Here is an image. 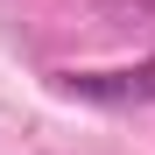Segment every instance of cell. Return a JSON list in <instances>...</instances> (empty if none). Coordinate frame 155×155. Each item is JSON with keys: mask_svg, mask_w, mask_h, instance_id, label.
<instances>
[{"mask_svg": "<svg viewBox=\"0 0 155 155\" xmlns=\"http://www.w3.org/2000/svg\"><path fill=\"white\" fill-rule=\"evenodd\" d=\"M113 21H155V0H99Z\"/></svg>", "mask_w": 155, "mask_h": 155, "instance_id": "2", "label": "cell"}, {"mask_svg": "<svg viewBox=\"0 0 155 155\" xmlns=\"http://www.w3.org/2000/svg\"><path fill=\"white\" fill-rule=\"evenodd\" d=\"M64 92L85 106H155V57L120 71H64Z\"/></svg>", "mask_w": 155, "mask_h": 155, "instance_id": "1", "label": "cell"}]
</instances>
